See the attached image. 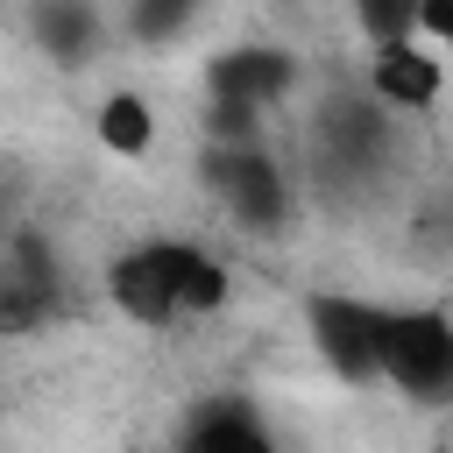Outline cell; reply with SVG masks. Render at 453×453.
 <instances>
[{"label":"cell","instance_id":"3957f363","mask_svg":"<svg viewBox=\"0 0 453 453\" xmlns=\"http://www.w3.org/2000/svg\"><path fill=\"white\" fill-rule=\"evenodd\" d=\"M205 184H212V198H219L241 226H255V234H276L283 212H290V184H283V170H276L262 149H205Z\"/></svg>","mask_w":453,"mask_h":453},{"label":"cell","instance_id":"52a82bcc","mask_svg":"<svg viewBox=\"0 0 453 453\" xmlns=\"http://www.w3.org/2000/svg\"><path fill=\"white\" fill-rule=\"evenodd\" d=\"M177 453H276V439H269V425L248 411V403H205V411H191V425H184V439H177Z\"/></svg>","mask_w":453,"mask_h":453},{"label":"cell","instance_id":"9c48e42d","mask_svg":"<svg viewBox=\"0 0 453 453\" xmlns=\"http://www.w3.org/2000/svg\"><path fill=\"white\" fill-rule=\"evenodd\" d=\"M92 134H99V149H113V156H149L156 113H149L142 92H106L99 113H92Z\"/></svg>","mask_w":453,"mask_h":453},{"label":"cell","instance_id":"30bf717a","mask_svg":"<svg viewBox=\"0 0 453 453\" xmlns=\"http://www.w3.org/2000/svg\"><path fill=\"white\" fill-rule=\"evenodd\" d=\"M127 28H134L142 42H170V35L191 28V7H184V0H134V7H127Z\"/></svg>","mask_w":453,"mask_h":453},{"label":"cell","instance_id":"277c9868","mask_svg":"<svg viewBox=\"0 0 453 453\" xmlns=\"http://www.w3.org/2000/svg\"><path fill=\"white\" fill-rule=\"evenodd\" d=\"M311 340L326 354V368H340L347 382H375V333H382V304H361L347 290H319L304 304Z\"/></svg>","mask_w":453,"mask_h":453},{"label":"cell","instance_id":"8992f818","mask_svg":"<svg viewBox=\"0 0 453 453\" xmlns=\"http://www.w3.org/2000/svg\"><path fill=\"white\" fill-rule=\"evenodd\" d=\"M439 85H446V71L425 42H389L368 57V99L382 113H425L439 99Z\"/></svg>","mask_w":453,"mask_h":453},{"label":"cell","instance_id":"ba28073f","mask_svg":"<svg viewBox=\"0 0 453 453\" xmlns=\"http://www.w3.org/2000/svg\"><path fill=\"white\" fill-rule=\"evenodd\" d=\"M99 28H106V21H99L92 7H78V0H50V7L28 14V35H35L57 64H85V57L99 50Z\"/></svg>","mask_w":453,"mask_h":453},{"label":"cell","instance_id":"6da1fadb","mask_svg":"<svg viewBox=\"0 0 453 453\" xmlns=\"http://www.w3.org/2000/svg\"><path fill=\"white\" fill-rule=\"evenodd\" d=\"M106 297L134 326H177L226 304V269L198 241H142L106 262Z\"/></svg>","mask_w":453,"mask_h":453},{"label":"cell","instance_id":"7a4b0ae2","mask_svg":"<svg viewBox=\"0 0 453 453\" xmlns=\"http://www.w3.org/2000/svg\"><path fill=\"white\" fill-rule=\"evenodd\" d=\"M375 382H396L418 403H439L453 389V319L439 304H382V333H375Z\"/></svg>","mask_w":453,"mask_h":453},{"label":"cell","instance_id":"5b68a950","mask_svg":"<svg viewBox=\"0 0 453 453\" xmlns=\"http://www.w3.org/2000/svg\"><path fill=\"white\" fill-rule=\"evenodd\" d=\"M290 78H297V64H290L283 50H262V42L226 50V57L205 64V92H212V106H241V113L276 106V99L290 92Z\"/></svg>","mask_w":453,"mask_h":453}]
</instances>
